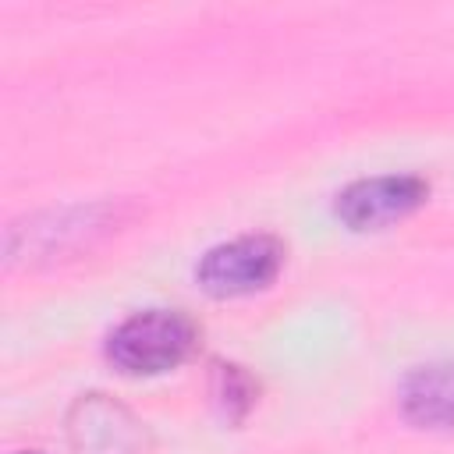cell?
I'll return each instance as SVG.
<instances>
[{"label":"cell","mask_w":454,"mask_h":454,"mask_svg":"<svg viewBox=\"0 0 454 454\" xmlns=\"http://www.w3.org/2000/svg\"><path fill=\"white\" fill-rule=\"evenodd\" d=\"M429 195V184L419 174H380V177H362L348 184L333 209L351 231H376L394 220L411 216Z\"/></svg>","instance_id":"obj_5"},{"label":"cell","mask_w":454,"mask_h":454,"mask_svg":"<svg viewBox=\"0 0 454 454\" xmlns=\"http://www.w3.org/2000/svg\"><path fill=\"white\" fill-rule=\"evenodd\" d=\"M213 394H216L227 419H241L255 404V380L241 365H216Z\"/></svg>","instance_id":"obj_7"},{"label":"cell","mask_w":454,"mask_h":454,"mask_svg":"<svg viewBox=\"0 0 454 454\" xmlns=\"http://www.w3.org/2000/svg\"><path fill=\"white\" fill-rule=\"evenodd\" d=\"M199 340L192 316L177 309H145L128 316L106 340V358L128 376H160L177 369Z\"/></svg>","instance_id":"obj_2"},{"label":"cell","mask_w":454,"mask_h":454,"mask_svg":"<svg viewBox=\"0 0 454 454\" xmlns=\"http://www.w3.org/2000/svg\"><path fill=\"white\" fill-rule=\"evenodd\" d=\"M18 454H39V450H18Z\"/></svg>","instance_id":"obj_8"},{"label":"cell","mask_w":454,"mask_h":454,"mask_svg":"<svg viewBox=\"0 0 454 454\" xmlns=\"http://www.w3.org/2000/svg\"><path fill=\"white\" fill-rule=\"evenodd\" d=\"M401 415L422 429H454V362L419 365L401 380Z\"/></svg>","instance_id":"obj_6"},{"label":"cell","mask_w":454,"mask_h":454,"mask_svg":"<svg viewBox=\"0 0 454 454\" xmlns=\"http://www.w3.org/2000/svg\"><path fill=\"white\" fill-rule=\"evenodd\" d=\"M74 454H149L145 426L106 394H82L67 411Z\"/></svg>","instance_id":"obj_4"},{"label":"cell","mask_w":454,"mask_h":454,"mask_svg":"<svg viewBox=\"0 0 454 454\" xmlns=\"http://www.w3.org/2000/svg\"><path fill=\"white\" fill-rule=\"evenodd\" d=\"M280 266H284V245L273 234H245V238L213 245L199 259L195 280L213 298H241L270 287Z\"/></svg>","instance_id":"obj_3"},{"label":"cell","mask_w":454,"mask_h":454,"mask_svg":"<svg viewBox=\"0 0 454 454\" xmlns=\"http://www.w3.org/2000/svg\"><path fill=\"white\" fill-rule=\"evenodd\" d=\"M124 220H128V209L121 202L60 206V209L14 220L4 234V262L39 266L57 259H74L78 252H89L110 234H117Z\"/></svg>","instance_id":"obj_1"}]
</instances>
